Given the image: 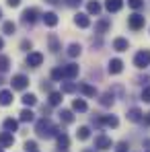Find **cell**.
Masks as SVG:
<instances>
[{
	"label": "cell",
	"instance_id": "obj_1",
	"mask_svg": "<svg viewBox=\"0 0 150 152\" xmlns=\"http://www.w3.org/2000/svg\"><path fill=\"white\" fill-rule=\"evenodd\" d=\"M35 132H37V136H39V138H53V136H58V134H60V132H58V127L53 126L50 119H45V117L37 121Z\"/></svg>",
	"mask_w": 150,
	"mask_h": 152
},
{
	"label": "cell",
	"instance_id": "obj_2",
	"mask_svg": "<svg viewBox=\"0 0 150 152\" xmlns=\"http://www.w3.org/2000/svg\"><path fill=\"white\" fill-rule=\"evenodd\" d=\"M134 66L136 68H146L150 66V50H142L134 56Z\"/></svg>",
	"mask_w": 150,
	"mask_h": 152
},
{
	"label": "cell",
	"instance_id": "obj_3",
	"mask_svg": "<svg viewBox=\"0 0 150 152\" xmlns=\"http://www.w3.org/2000/svg\"><path fill=\"white\" fill-rule=\"evenodd\" d=\"M10 82H12V88L15 91H25L27 86H29V78L25 74H15Z\"/></svg>",
	"mask_w": 150,
	"mask_h": 152
},
{
	"label": "cell",
	"instance_id": "obj_4",
	"mask_svg": "<svg viewBox=\"0 0 150 152\" xmlns=\"http://www.w3.org/2000/svg\"><path fill=\"white\" fill-rule=\"evenodd\" d=\"M37 17H39V10H37V8H25L23 15H21V19H23L25 25H33V23L37 21Z\"/></svg>",
	"mask_w": 150,
	"mask_h": 152
},
{
	"label": "cell",
	"instance_id": "obj_5",
	"mask_svg": "<svg viewBox=\"0 0 150 152\" xmlns=\"http://www.w3.org/2000/svg\"><path fill=\"white\" fill-rule=\"evenodd\" d=\"M144 23H146V19L142 17V15H138V12H134L130 19H127V25L132 27L134 31H138V29H142L144 27Z\"/></svg>",
	"mask_w": 150,
	"mask_h": 152
},
{
	"label": "cell",
	"instance_id": "obj_6",
	"mask_svg": "<svg viewBox=\"0 0 150 152\" xmlns=\"http://www.w3.org/2000/svg\"><path fill=\"white\" fill-rule=\"evenodd\" d=\"M113 146V142H111V138H107V136H97L95 138V148H99V150H109Z\"/></svg>",
	"mask_w": 150,
	"mask_h": 152
},
{
	"label": "cell",
	"instance_id": "obj_7",
	"mask_svg": "<svg viewBox=\"0 0 150 152\" xmlns=\"http://www.w3.org/2000/svg\"><path fill=\"white\" fill-rule=\"evenodd\" d=\"M62 68H64V78H66V80L76 78V76H78V72H80L78 64H68V66H62Z\"/></svg>",
	"mask_w": 150,
	"mask_h": 152
},
{
	"label": "cell",
	"instance_id": "obj_8",
	"mask_svg": "<svg viewBox=\"0 0 150 152\" xmlns=\"http://www.w3.org/2000/svg\"><path fill=\"white\" fill-rule=\"evenodd\" d=\"M41 62H43V53H39V51H31V53L27 56V64L33 66V68L41 66Z\"/></svg>",
	"mask_w": 150,
	"mask_h": 152
},
{
	"label": "cell",
	"instance_id": "obj_9",
	"mask_svg": "<svg viewBox=\"0 0 150 152\" xmlns=\"http://www.w3.org/2000/svg\"><path fill=\"white\" fill-rule=\"evenodd\" d=\"M121 70H124V62H121L119 58L109 60V72H111V74H119Z\"/></svg>",
	"mask_w": 150,
	"mask_h": 152
},
{
	"label": "cell",
	"instance_id": "obj_10",
	"mask_svg": "<svg viewBox=\"0 0 150 152\" xmlns=\"http://www.w3.org/2000/svg\"><path fill=\"white\" fill-rule=\"evenodd\" d=\"M12 144H15V136L8 134V132H2V134H0V146H2V148H10Z\"/></svg>",
	"mask_w": 150,
	"mask_h": 152
},
{
	"label": "cell",
	"instance_id": "obj_11",
	"mask_svg": "<svg viewBox=\"0 0 150 152\" xmlns=\"http://www.w3.org/2000/svg\"><path fill=\"white\" fill-rule=\"evenodd\" d=\"M74 23L80 27V29H86V27L91 25V19H89V15H86V12H78V15L74 17Z\"/></svg>",
	"mask_w": 150,
	"mask_h": 152
},
{
	"label": "cell",
	"instance_id": "obj_12",
	"mask_svg": "<svg viewBox=\"0 0 150 152\" xmlns=\"http://www.w3.org/2000/svg\"><path fill=\"white\" fill-rule=\"evenodd\" d=\"M127 48H130V41L125 37H115L113 39V50L115 51H125Z\"/></svg>",
	"mask_w": 150,
	"mask_h": 152
},
{
	"label": "cell",
	"instance_id": "obj_13",
	"mask_svg": "<svg viewBox=\"0 0 150 152\" xmlns=\"http://www.w3.org/2000/svg\"><path fill=\"white\" fill-rule=\"evenodd\" d=\"M121 6H124V0H105V8L109 12H117L121 10Z\"/></svg>",
	"mask_w": 150,
	"mask_h": 152
},
{
	"label": "cell",
	"instance_id": "obj_14",
	"mask_svg": "<svg viewBox=\"0 0 150 152\" xmlns=\"http://www.w3.org/2000/svg\"><path fill=\"white\" fill-rule=\"evenodd\" d=\"M2 126H4V129H6L8 134H12V132H17V129H19V121H17V119H12V117H6Z\"/></svg>",
	"mask_w": 150,
	"mask_h": 152
},
{
	"label": "cell",
	"instance_id": "obj_15",
	"mask_svg": "<svg viewBox=\"0 0 150 152\" xmlns=\"http://www.w3.org/2000/svg\"><path fill=\"white\" fill-rule=\"evenodd\" d=\"M78 91H80L82 95H86V97H95V95H97V88L91 86V84H86V82H84V84H78Z\"/></svg>",
	"mask_w": 150,
	"mask_h": 152
},
{
	"label": "cell",
	"instance_id": "obj_16",
	"mask_svg": "<svg viewBox=\"0 0 150 152\" xmlns=\"http://www.w3.org/2000/svg\"><path fill=\"white\" fill-rule=\"evenodd\" d=\"M127 119H130V121H134V124L142 121V111H140V109H136V107H132V109L127 111Z\"/></svg>",
	"mask_w": 150,
	"mask_h": 152
},
{
	"label": "cell",
	"instance_id": "obj_17",
	"mask_svg": "<svg viewBox=\"0 0 150 152\" xmlns=\"http://www.w3.org/2000/svg\"><path fill=\"white\" fill-rule=\"evenodd\" d=\"M58 138V148H62V150H68V146H70V138L62 132V134H58L56 136Z\"/></svg>",
	"mask_w": 150,
	"mask_h": 152
},
{
	"label": "cell",
	"instance_id": "obj_18",
	"mask_svg": "<svg viewBox=\"0 0 150 152\" xmlns=\"http://www.w3.org/2000/svg\"><path fill=\"white\" fill-rule=\"evenodd\" d=\"M109 27H111V21H109V19H101L99 23L95 25V33H99V35H103V33H105V31H107Z\"/></svg>",
	"mask_w": 150,
	"mask_h": 152
},
{
	"label": "cell",
	"instance_id": "obj_19",
	"mask_svg": "<svg viewBox=\"0 0 150 152\" xmlns=\"http://www.w3.org/2000/svg\"><path fill=\"white\" fill-rule=\"evenodd\" d=\"M12 103V91H0V105L6 107Z\"/></svg>",
	"mask_w": 150,
	"mask_h": 152
},
{
	"label": "cell",
	"instance_id": "obj_20",
	"mask_svg": "<svg viewBox=\"0 0 150 152\" xmlns=\"http://www.w3.org/2000/svg\"><path fill=\"white\" fill-rule=\"evenodd\" d=\"M43 23L48 27H56L58 25V15H56V12H45V15H43Z\"/></svg>",
	"mask_w": 150,
	"mask_h": 152
},
{
	"label": "cell",
	"instance_id": "obj_21",
	"mask_svg": "<svg viewBox=\"0 0 150 152\" xmlns=\"http://www.w3.org/2000/svg\"><path fill=\"white\" fill-rule=\"evenodd\" d=\"M89 136H91V129L86 126H80L76 129V138H78V140H89Z\"/></svg>",
	"mask_w": 150,
	"mask_h": 152
},
{
	"label": "cell",
	"instance_id": "obj_22",
	"mask_svg": "<svg viewBox=\"0 0 150 152\" xmlns=\"http://www.w3.org/2000/svg\"><path fill=\"white\" fill-rule=\"evenodd\" d=\"M86 10H89V15H99L101 12V4L97 0H91L89 4H86Z\"/></svg>",
	"mask_w": 150,
	"mask_h": 152
},
{
	"label": "cell",
	"instance_id": "obj_23",
	"mask_svg": "<svg viewBox=\"0 0 150 152\" xmlns=\"http://www.w3.org/2000/svg\"><path fill=\"white\" fill-rule=\"evenodd\" d=\"M19 119H21V121H33V119H35V113H33L31 109H23V111L19 113Z\"/></svg>",
	"mask_w": 150,
	"mask_h": 152
},
{
	"label": "cell",
	"instance_id": "obj_24",
	"mask_svg": "<svg viewBox=\"0 0 150 152\" xmlns=\"http://www.w3.org/2000/svg\"><path fill=\"white\" fill-rule=\"evenodd\" d=\"M58 115H60V119L66 121V124H72V121H74V115H72V111H68V109H62Z\"/></svg>",
	"mask_w": 150,
	"mask_h": 152
},
{
	"label": "cell",
	"instance_id": "obj_25",
	"mask_svg": "<svg viewBox=\"0 0 150 152\" xmlns=\"http://www.w3.org/2000/svg\"><path fill=\"white\" fill-rule=\"evenodd\" d=\"M72 109H74V111H80V113H84L89 107H86V103L82 101V99H74V101H72Z\"/></svg>",
	"mask_w": 150,
	"mask_h": 152
},
{
	"label": "cell",
	"instance_id": "obj_26",
	"mask_svg": "<svg viewBox=\"0 0 150 152\" xmlns=\"http://www.w3.org/2000/svg\"><path fill=\"white\" fill-rule=\"evenodd\" d=\"M99 103L103 105V107H111V105H113V95H111V93H105V95H101Z\"/></svg>",
	"mask_w": 150,
	"mask_h": 152
},
{
	"label": "cell",
	"instance_id": "obj_27",
	"mask_svg": "<svg viewBox=\"0 0 150 152\" xmlns=\"http://www.w3.org/2000/svg\"><path fill=\"white\" fill-rule=\"evenodd\" d=\"M80 51H82V48H80L78 43H70V45H68V56H70V58L80 56Z\"/></svg>",
	"mask_w": 150,
	"mask_h": 152
},
{
	"label": "cell",
	"instance_id": "obj_28",
	"mask_svg": "<svg viewBox=\"0 0 150 152\" xmlns=\"http://www.w3.org/2000/svg\"><path fill=\"white\" fill-rule=\"evenodd\" d=\"M78 91V84L74 82H62V93H76Z\"/></svg>",
	"mask_w": 150,
	"mask_h": 152
},
{
	"label": "cell",
	"instance_id": "obj_29",
	"mask_svg": "<svg viewBox=\"0 0 150 152\" xmlns=\"http://www.w3.org/2000/svg\"><path fill=\"white\" fill-rule=\"evenodd\" d=\"M23 103H25V107H33V105L37 103V97H35L33 93H29V95H23Z\"/></svg>",
	"mask_w": 150,
	"mask_h": 152
},
{
	"label": "cell",
	"instance_id": "obj_30",
	"mask_svg": "<svg viewBox=\"0 0 150 152\" xmlns=\"http://www.w3.org/2000/svg\"><path fill=\"white\" fill-rule=\"evenodd\" d=\"M8 68H10V60H8V56H0V74L6 72Z\"/></svg>",
	"mask_w": 150,
	"mask_h": 152
},
{
	"label": "cell",
	"instance_id": "obj_31",
	"mask_svg": "<svg viewBox=\"0 0 150 152\" xmlns=\"http://www.w3.org/2000/svg\"><path fill=\"white\" fill-rule=\"evenodd\" d=\"M48 41H50V50L51 51H58V50H60V41H58V37H56L53 33L48 37Z\"/></svg>",
	"mask_w": 150,
	"mask_h": 152
},
{
	"label": "cell",
	"instance_id": "obj_32",
	"mask_svg": "<svg viewBox=\"0 0 150 152\" xmlns=\"http://www.w3.org/2000/svg\"><path fill=\"white\" fill-rule=\"evenodd\" d=\"M15 29H17V25H15L12 21H6V23L2 25V31H4L6 35H12V33H15Z\"/></svg>",
	"mask_w": 150,
	"mask_h": 152
},
{
	"label": "cell",
	"instance_id": "obj_33",
	"mask_svg": "<svg viewBox=\"0 0 150 152\" xmlns=\"http://www.w3.org/2000/svg\"><path fill=\"white\" fill-rule=\"evenodd\" d=\"M51 78L53 80H66L64 78V68H53L51 70Z\"/></svg>",
	"mask_w": 150,
	"mask_h": 152
},
{
	"label": "cell",
	"instance_id": "obj_34",
	"mask_svg": "<svg viewBox=\"0 0 150 152\" xmlns=\"http://www.w3.org/2000/svg\"><path fill=\"white\" fill-rule=\"evenodd\" d=\"M62 103V93H50V105H60Z\"/></svg>",
	"mask_w": 150,
	"mask_h": 152
},
{
	"label": "cell",
	"instance_id": "obj_35",
	"mask_svg": "<svg viewBox=\"0 0 150 152\" xmlns=\"http://www.w3.org/2000/svg\"><path fill=\"white\" fill-rule=\"evenodd\" d=\"M25 150L27 152H37V144H35V140H27V142H25Z\"/></svg>",
	"mask_w": 150,
	"mask_h": 152
},
{
	"label": "cell",
	"instance_id": "obj_36",
	"mask_svg": "<svg viewBox=\"0 0 150 152\" xmlns=\"http://www.w3.org/2000/svg\"><path fill=\"white\" fill-rule=\"evenodd\" d=\"M142 101L150 103V86H144V91H142Z\"/></svg>",
	"mask_w": 150,
	"mask_h": 152
},
{
	"label": "cell",
	"instance_id": "obj_37",
	"mask_svg": "<svg viewBox=\"0 0 150 152\" xmlns=\"http://www.w3.org/2000/svg\"><path fill=\"white\" fill-rule=\"evenodd\" d=\"M127 4H130L132 8H140V6L144 4V0H127Z\"/></svg>",
	"mask_w": 150,
	"mask_h": 152
},
{
	"label": "cell",
	"instance_id": "obj_38",
	"mask_svg": "<svg viewBox=\"0 0 150 152\" xmlns=\"http://www.w3.org/2000/svg\"><path fill=\"white\" fill-rule=\"evenodd\" d=\"M21 48H23L25 51H29V50H31V41H27V39H25V41H21Z\"/></svg>",
	"mask_w": 150,
	"mask_h": 152
},
{
	"label": "cell",
	"instance_id": "obj_39",
	"mask_svg": "<svg viewBox=\"0 0 150 152\" xmlns=\"http://www.w3.org/2000/svg\"><path fill=\"white\" fill-rule=\"evenodd\" d=\"M80 2H82V0H66V4H68V6H78Z\"/></svg>",
	"mask_w": 150,
	"mask_h": 152
},
{
	"label": "cell",
	"instance_id": "obj_40",
	"mask_svg": "<svg viewBox=\"0 0 150 152\" xmlns=\"http://www.w3.org/2000/svg\"><path fill=\"white\" fill-rule=\"evenodd\" d=\"M6 4H8V6H19L21 0H6Z\"/></svg>",
	"mask_w": 150,
	"mask_h": 152
},
{
	"label": "cell",
	"instance_id": "obj_41",
	"mask_svg": "<svg viewBox=\"0 0 150 152\" xmlns=\"http://www.w3.org/2000/svg\"><path fill=\"white\" fill-rule=\"evenodd\" d=\"M146 124H148V126H150V111H148V113H146Z\"/></svg>",
	"mask_w": 150,
	"mask_h": 152
},
{
	"label": "cell",
	"instance_id": "obj_42",
	"mask_svg": "<svg viewBox=\"0 0 150 152\" xmlns=\"http://www.w3.org/2000/svg\"><path fill=\"white\" fill-rule=\"evenodd\" d=\"M45 2H50V4H58L60 0H45Z\"/></svg>",
	"mask_w": 150,
	"mask_h": 152
},
{
	"label": "cell",
	"instance_id": "obj_43",
	"mask_svg": "<svg viewBox=\"0 0 150 152\" xmlns=\"http://www.w3.org/2000/svg\"><path fill=\"white\" fill-rule=\"evenodd\" d=\"M2 48H4V41H2V37H0V50H2Z\"/></svg>",
	"mask_w": 150,
	"mask_h": 152
},
{
	"label": "cell",
	"instance_id": "obj_44",
	"mask_svg": "<svg viewBox=\"0 0 150 152\" xmlns=\"http://www.w3.org/2000/svg\"><path fill=\"white\" fill-rule=\"evenodd\" d=\"M2 82H4V80H2V76H0V84H2Z\"/></svg>",
	"mask_w": 150,
	"mask_h": 152
},
{
	"label": "cell",
	"instance_id": "obj_45",
	"mask_svg": "<svg viewBox=\"0 0 150 152\" xmlns=\"http://www.w3.org/2000/svg\"><path fill=\"white\" fill-rule=\"evenodd\" d=\"M0 19H2V10H0Z\"/></svg>",
	"mask_w": 150,
	"mask_h": 152
},
{
	"label": "cell",
	"instance_id": "obj_46",
	"mask_svg": "<svg viewBox=\"0 0 150 152\" xmlns=\"http://www.w3.org/2000/svg\"><path fill=\"white\" fill-rule=\"evenodd\" d=\"M0 152H4V150H2V146H0Z\"/></svg>",
	"mask_w": 150,
	"mask_h": 152
},
{
	"label": "cell",
	"instance_id": "obj_47",
	"mask_svg": "<svg viewBox=\"0 0 150 152\" xmlns=\"http://www.w3.org/2000/svg\"><path fill=\"white\" fill-rule=\"evenodd\" d=\"M84 152H93V150H84Z\"/></svg>",
	"mask_w": 150,
	"mask_h": 152
}]
</instances>
